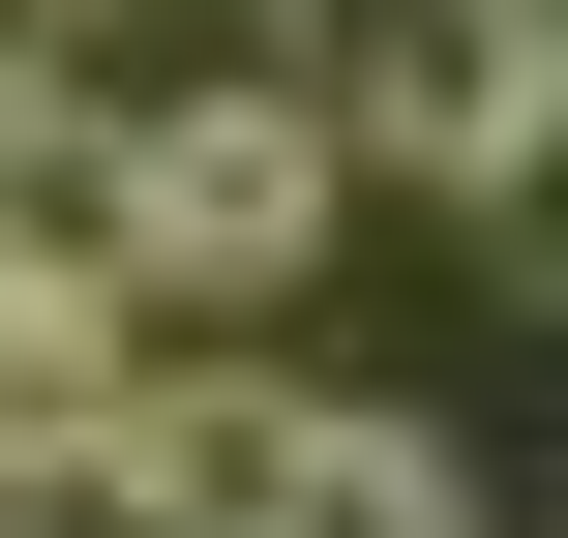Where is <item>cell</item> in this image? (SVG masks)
Masks as SVG:
<instances>
[{
    "instance_id": "obj_2",
    "label": "cell",
    "mask_w": 568,
    "mask_h": 538,
    "mask_svg": "<svg viewBox=\"0 0 568 538\" xmlns=\"http://www.w3.org/2000/svg\"><path fill=\"white\" fill-rule=\"evenodd\" d=\"M150 359H120V270H60V240H0V509H90V419H120Z\"/></svg>"
},
{
    "instance_id": "obj_1",
    "label": "cell",
    "mask_w": 568,
    "mask_h": 538,
    "mask_svg": "<svg viewBox=\"0 0 568 538\" xmlns=\"http://www.w3.org/2000/svg\"><path fill=\"white\" fill-rule=\"evenodd\" d=\"M329 180H359V150H329V90H300V60L150 90V120H120V300H240V270H300V240H329Z\"/></svg>"
},
{
    "instance_id": "obj_4",
    "label": "cell",
    "mask_w": 568,
    "mask_h": 538,
    "mask_svg": "<svg viewBox=\"0 0 568 538\" xmlns=\"http://www.w3.org/2000/svg\"><path fill=\"white\" fill-rule=\"evenodd\" d=\"M449 180H479V270H509V300H568V0H539V60H509V120H479Z\"/></svg>"
},
{
    "instance_id": "obj_3",
    "label": "cell",
    "mask_w": 568,
    "mask_h": 538,
    "mask_svg": "<svg viewBox=\"0 0 568 538\" xmlns=\"http://www.w3.org/2000/svg\"><path fill=\"white\" fill-rule=\"evenodd\" d=\"M240 538H479V479H449L419 419H329V389H300V449H270V509H240Z\"/></svg>"
}]
</instances>
